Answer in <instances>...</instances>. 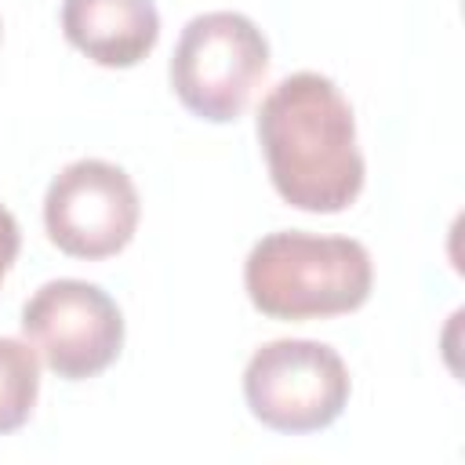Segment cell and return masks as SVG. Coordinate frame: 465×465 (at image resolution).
<instances>
[{"label":"cell","mask_w":465,"mask_h":465,"mask_svg":"<svg viewBox=\"0 0 465 465\" xmlns=\"http://www.w3.org/2000/svg\"><path fill=\"white\" fill-rule=\"evenodd\" d=\"M258 142L276 193L298 211L338 214L363 189L352 105L320 73H291L262 98Z\"/></svg>","instance_id":"obj_1"},{"label":"cell","mask_w":465,"mask_h":465,"mask_svg":"<svg viewBox=\"0 0 465 465\" xmlns=\"http://www.w3.org/2000/svg\"><path fill=\"white\" fill-rule=\"evenodd\" d=\"M374 269L360 240L298 229L262 236L243 262L251 305L272 320H323L356 312L371 298Z\"/></svg>","instance_id":"obj_2"},{"label":"cell","mask_w":465,"mask_h":465,"mask_svg":"<svg viewBox=\"0 0 465 465\" xmlns=\"http://www.w3.org/2000/svg\"><path fill=\"white\" fill-rule=\"evenodd\" d=\"M269 69L262 29L236 11L196 15L171 54V87L178 102L211 124L236 120Z\"/></svg>","instance_id":"obj_3"},{"label":"cell","mask_w":465,"mask_h":465,"mask_svg":"<svg viewBox=\"0 0 465 465\" xmlns=\"http://www.w3.org/2000/svg\"><path fill=\"white\" fill-rule=\"evenodd\" d=\"M352 381L345 360L309 338L265 341L243 371V400L251 414L276 432H320L341 418Z\"/></svg>","instance_id":"obj_4"},{"label":"cell","mask_w":465,"mask_h":465,"mask_svg":"<svg viewBox=\"0 0 465 465\" xmlns=\"http://www.w3.org/2000/svg\"><path fill=\"white\" fill-rule=\"evenodd\" d=\"M22 334L65 381L102 374L124 349L116 302L87 280H51L22 309Z\"/></svg>","instance_id":"obj_5"},{"label":"cell","mask_w":465,"mask_h":465,"mask_svg":"<svg viewBox=\"0 0 465 465\" xmlns=\"http://www.w3.org/2000/svg\"><path fill=\"white\" fill-rule=\"evenodd\" d=\"M138 189L109 160H76L54 174L44 196V229L69 258H113L138 229Z\"/></svg>","instance_id":"obj_6"},{"label":"cell","mask_w":465,"mask_h":465,"mask_svg":"<svg viewBox=\"0 0 465 465\" xmlns=\"http://www.w3.org/2000/svg\"><path fill=\"white\" fill-rule=\"evenodd\" d=\"M65 40L105 69L138 65L160 40L153 0H62Z\"/></svg>","instance_id":"obj_7"},{"label":"cell","mask_w":465,"mask_h":465,"mask_svg":"<svg viewBox=\"0 0 465 465\" xmlns=\"http://www.w3.org/2000/svg\"><path fill=\"white\" fill-rule=\"evenodd\" d=\"M40 356L29 341L0 338V436L22 429L36 407Z\"/></svg>","instance_id":"obj_8"},{"label":"cell","mask_w":465,"mask_h":465,"mask_svg":"<svg viewBox=\"0 0 465 465\" xmlns=\"http://www.w3.org/2000/svg\"><path fill=\"white\" fill-rule=\"evenodd\" d=\"M18 247H22L18 222H15V214L0 203V283H4L7 269H11V265H15V258H18Z\"/></svg>","instance_id":"obj_9"}]
</instances>
